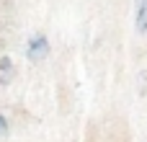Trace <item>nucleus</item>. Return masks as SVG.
<instances>
[{
  "label": "nucleus",
  "instance_id": "obj_3",
  "mask_svg": "<svg viewBox=\"0 0 147 142\" xmlns=\"http://www.w3.org/2000/svg\"><path fill=\"white\" fill-rule=\"evenodd\" d=\"M134 31L140 36L147 34V0H134Z\"/></svg>",
  "mask_w": 147,
  "mask_h": 142
},
{
  "label": "nucleus",
  "instance_id": "obj_1",
  "mask_svg": "<svg viewBox=\"0 0 147 142\" xmlns=\"http://www.w3.org/2000/svg\"><path fill=\"white\" fill-rule=\"evenodd\" d=\"M23 54H26V60L28 62H44L49 54H52V41H49V36L47 34H31L28 36V41H26V49H23Z\"/></svg>",
  "mask_w": 147,
  "mask_h": 142
},
{
  "label": "nucleus",
  "instance_id": "obj_4",
  "mask_svg": "<svg viewBox=\"0 0 147 142\" xmlns=\"http://www.w3.org/2000/svg\"><path fill=\"white\" fill-rule=\"evenodd\" d=\"M10 129H13V124H10V116L0 111V137H8V135H10Z\"/></svg>",
  "mask_w": 147,
  "mask_h": 142
},
{
  "label": "nucleus",
  "instance_id": "obj_2",
  "mask_svg": "<svg viewBox=\"0 0 147 142\" xmlns=\"http://www.w3.org/2000/svg\"><path fill=\"white\" fill-rule=\"evenodd\" d=\"M16 75H18V67H16L13 57L3 54L0 57V85H10L16 80Z\"/></svg>",
  "mask_w": 147,
  "mask_h": 142
}]
</instances>
